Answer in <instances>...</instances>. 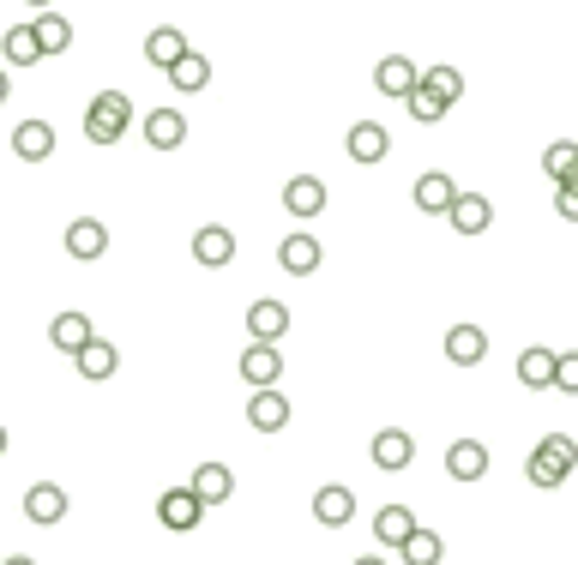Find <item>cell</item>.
Masks as SVG:
<instances>
[{
  "label": "cell",
  "instance_id": "34",
  "mask_svg": "<svg viewBox=\"0 0 578 565\" xmlns=\"http://www.w3.org/2000/svg\"><path fill=\"white\" fill-rule=\"evenodd\" d=\"M404 102H410V115H417V121H422V127H434V121H447V102H440L434 91H422V79H417V91H410Z\"/></svg>",
  "mask_w": 578,
  "mask_h": 565
},
{
  "label": "cell",
  "instance_id": "42",
  "mask_svg": "<svg viewBox=\"0 0 578 565\" xmlns=\"http://www.w3.org/2000/svg\"><path fill=\"white\" fill-rule=\"evenodd\" d=\"M7 445H12V434H7V427H0V457H7Z\"/></svg>",
  "mask_w": 578,
  "mask_h": 565
},
{
  "label": "cell",
  "instance_id": "12",
  "mask_svg": "<svg viewBox=\"0 0 578 565\" xmlns=\"http://www.w3.org/2000/svg\"><path fill=\"white\" fill-rule=\"evenodd\" d=\"M344 151L355 162H385V157H392V132H385L380 121H355L350 139H344Z\"/></svg>",
  "mask_w": 578,
  "mask_h": 565
},
{
  "label": "cell",
  "instance_id": "14",
  "mask_svg": "<svg viewBox=\"0 0 578 565\" xmlns=\"http://www.w3.org/2000/svg\"><path fill=\"white\" fill-rule=\"evenodd\" d=\"M447 217H452L458 235H488V222H494V205H488L482 192H464V187H458V199H452Z\"/></svg>",
  "mask_w": 578,
  "mask_h": 565
},
{
  "label": "cell",
  "instance_id": "26",
  "mask_svg": "<svg viewBox=\"0 0 578 565\" xmlns=\"http://www.w3.org/2000/svg\"><path fill=\"white\" fill-rule=\"evenodd\" d=\"M193 494H199L205 499V512H212V505H224L229 494H235V475L224 469V464H199V469H193Z\"/></svg>",
  "mask_w": 578,
  "mask_h": 565
},
{
  "label": "cell",
  "instance_id": "35",
  "mask_svg": "<svg viewBox=\"0 0 578 565\" xmlns=\"http://www.w3.org/2000/svg\"><path fill=\"white\" fill-rule=\"evenodd\" d=\"M525 475H530V487H560V482H567V469L548 464L542 452H530V457H525Z\"/></svg>",
  "mask_w": 578,
  "mask_h": 565
},
{
  "label": "cell",
  "instance_id": "18",
  "mask_svg": "<svg viewBox=\"0 0 578 565\" xmlns=\"http://www.w3.org/2000/svg\"><path fill=\"white\" fill-rule=\"evenodd\" d=\"M12 151H19V162H49L55 157V127L49 121H19L12 127Z\"/></svg>",
  "mask_w": 578,
  "mask_h": 565
},
{
  "label": "cell",
  "instance_id": "24",
  "mask_svg": "<svg viewBox=\"0 0 578 565\" xmlns=\"http://www.w3.org/2000/svg\"><path fill=\"white\" fill-rule=\"evenodd\" d=\"M91 337H97V331H91V319H85V314H55V319H49V344L61 349V355H79Z\"/></svg>",
  "mask_w": 578,
  "mask_h": 565
},
{
  "label": "cell",
  "instance_id": "27",
  "mask_svg": "<svg viewBox=\"0 0 578 565\" xmlns=\"http://www.w3.org/2000/svg\"><path fill=\"white\" fill-rule=\"evenodd\" d=\"M0 54H7V67H37V61H42L37 24H12V31L0 37Z\"/></svg>",
  "mask_w": 578,
  "mask_h": 565
},
{
  "label": "cell",
  "instance_id": "30",
  "mask_svg": "<svg viewBox=\"0 0 578 565\" xmlns=\"http://www.w3.org/2000/svg\"><path fill=\"white\" fill-rule=\"evenodd\" d=\"M37 42H42V54H67L72 49V24L61 19V12H37Z\"/></svg>",
  "mask_w": 578,
  "mask_h": 565
},
{
  "label": "cell",
  "instance_id": "13",
  "mask_svg": "<svg viewBox=\"0 0 578 565\" xmlns=\"http://www.w3.org/2000/svg\"><path fill=\"white\" fill-rule=\"evenodd\" d=\"M284 211L302 217V222L325 211V181H320V175H290V187H284Z\"/></svg>",
  "mask_w": 578,
  "mask_h": 565
},
{
  "label": "cell",
  "instance_id": "23",
  "mask_svg": "<svg viewBox=\"0 0 578 565\" xmlns=\"http://www.w3.org/2000/svg\"><path fill=\"white\" fill-rule=\"evenodd\" d=\"M410 529H417V512H410V505H380L374 512V542L380 547H404Z\"/></svg>",
  "mask_w": 578,
  "mask_h": 565
},
{
  "label": "cell",
  "instance_id": "5",
  "mask_svg": "<svg viewBox=\"0 0 578 565\" xmlns=\"http://www.w3.org/2000/svg\"><path fill=\"white\" fill-rule=\"evenodd\" d=\"M368 457H374L385 475H398V469H410V457H417V439H410L404 427H380L374 445H368Z\"/></svg>",
  "mask_w": 578,
  "mask_h": 565
},
{
  "label": "cell",
  "instance_id": "4",
  "mask_svg": "<svg viewBox=\"0 0 578 565\" xmlns=\"http://www.w3.org/2000/svg\"><path fill=\"white\" fill-rule=\"evenodd\" d=\"M242 379L254 385V391L277 385V379H284V349H277V344H247L242 349Z\"/></svg>",
  "mask_w": 578,
  "mask_h": 565
},
{
  "label": "cell",
  "instance_id": "25",
  "mask_svg": "<svg viewBox=\"0 0 578 565\" xmlns=\"http://www.w3.org/2000/svg\"><path fill=\"white\" fill-rule=\"evenodd\" d=\"M187 49H193V42H187L182 31H175V24H157V31L145 37V61H151V67H163V72H169L175 61H182Z\"/></svg>",
  "mask_w": 578,
  "mask_h": 565
},
{
  "label": "cell",
  "instance_id": "31",
  "mask_svg": "<svg viewBox=\"0 0 578 565\" xmlns=\"http://www.w3.org/2000/svg\"><path fill=\"white\" fill-rule=\"evenodd\" d=\"M422 91H434V97L452 109V102L464 97V72H458V67H428V72H422Z\"/></svg>",
  "mask_w": 578,
  "mask_h": 565
},
{
  "label": "cell",
  "instance_id": "19",
  "mask_svg": "<svg viewBox=\"0 0 578 565\" xmlns=\"http://www.w3.org/2000/svg\"><path fill=\"white\" fill-rule=\"evenodd\" d=\"M182 139H187V115L182 109H151L145 115V145H151V151H175Z\"/></svg>",
  "mask_w": 578,
  "mask_h": 565
},
{
  "label": "cell",
  "instance_id": "43",
  "mask_svg": "<svg viewBox=\"0 0 578 565\" xmlns=\"http://www.w3.org/2000/svg\"><path fill=\"white\" fill-rule=\"evenodd\" d=\"M560 187H578V169H572V175H567V181H560Z\"/></svg>",
  "mask_w": 578,
  "mask_h": 565
},
{
  "label": "cell",
  "instance_id": "8",
  "mask_svg": "<svg viewBox=\"0 0 578 565\" xmlns=\"http://www.w3.org/2000/svg\"><path fill=\"white\" fill-rule=\"evenodd\" d=\"M488 464H494V457H488L482 439H452L447 445V475H452V482H482Z\"/></svg>",
  "mask_w": 578,
  "mask_h": 565
},
{
  "label": "cell",
  "instance_id": "17",
  "mask_svg": "<svg viewBox=\"0 0 578 565\" xmlns=\"http://www.w3.org/2000/svg\"><path fill=\"white\" fill-rule=\"evenodd\" d=\"M417 79H422V72L410 67L404 54H385V61L374 67V91H380V97H398V102L417 91Z\"/></svg>",
  "mask_w": 578,
  "mask_h": 565
},
{
  "label": "cell",
  "instance_id": "10",
  "mask_svg": "<svg viewBox=\"0 0 578 565\" xmlns=\"http://www.w3.org/2000/svg\"><path fill=\"white\" fill-rule=\"evenodd\" d=\"M320 235H284V241H277V265H284L290 277H314L320 271Z\"/></svg>",
  "mask_w": 578,
  "mask_h": 565
},
{
  "label": "cell",
  "instance_id": "20",
  "mask_svg": "<svg viewBox=\"0 0 578 565\" xmlns=\"http://www.w3.org/2000/svg\"><path fill=\"white\" fill-rule=\"evenodd\" d=\"M452 199H458V181H452V175L428 169L422 181H417V211H428V217H447V211H452Z\"/></svg>",
  "mask_w": 578,
  "mask_h": 565
},
{
  "label": "cell",
  "instance_id": "37",
  "mask_svg": "<svg viewBox=\"0 0 578 565\" xmlns=\"http://www.w3.org/2000/svg\"><path fill=\"white\" fill-rule=\"evenodd\" d=\"M555 211L567 222H578V187H555Z\"/></svg>",
  "mask_w": 578,
  "mask_h": 565
},
{
  "label": "cell",
  "instance_id": "40",
  "mask_svg": "<svg viewBox=\"0 0 578 565\" xmlns=\"http://www.w3.org/2000/svg\"><path fill=\"white\" fill-rule=\"evenodd\" d=\"M25 7H37V12H55V0H25Z\"/></svg>",
  "mask_w": 578,
  "mask_h": 565
},
{
  "label": "cell",
  "instance_id": "41",
  "mask_svg": "<svg viewBox=\"0 0 578 565\" xmlns=\"http://www.w3.org/2000/svg\"><path fill=\"white\" fill-rule=\"evenodd\" d=\"M355 565H385V559H380V554H362V559H355Z\"/></svg>",
  "mask_w": 578,
  "mask_h": 565
},
{
  "label": "cell",
  "instance_id": "21",
  "mask_svg": "<svg viewBox=\"0 0 578 565\" xmlns=\"http://www.w3.org/2000/svg\"><path fill=\"white\" fill-rule=\"evenodd\" d=\"M518 385H525V391H555V349L530 344L518 355Z\"/></svg>",
  "mask_w": 578,
  "mask_h": 565
},
{
  "label": "cell",
  "instance_id": "7",
  "mask_svg": "<svg viewBox=\"0 0 578 565\" xmlns=\"http://www.w3.org/2000/svg\"><path fill=\"white\" fill-rule=\"evenodd\" d=\"M247 331H254V344H284V331H290V307L272 301V295H259V301L247 307Z\"/></svg>",
  "mask_w": 578,
  "mask_h": 565
},
{
  "label": "cell",
  "instance_id": "15",
  "mask_svg": "<svg viewBox=\"0 0 578 565\" xmlns=\"http://www.w3.org/2000/svg\"><path fill=\"white\" fill-rule=\"evenodd\" d=\"M72 367H79V379H91V385H102V379H115V367H121V349L115 344H102V337H91L79 355H72Z\"/></svg>",
  "mask_w": 578,
  "mask_h": 565
},
{
  "label": "cell",
  "instance_id": "28",
  "mask_svg": "<svg viewBox=\"0 0 578 565\" xmlns=\"http://www.w3.org/2000/svg\"><path fill=\"white\" fill-rule=\"evenodd\" d=\"M205 85H212V61H205V54H182V61L169 67V91H205Z\"/></svg>",
  "mask_w": 578,
  "mask_h": 565
},
{
  "label": "cell",
  "instance_id": "9",
  "mask_svg": "<svg viewBox=\"0 0 578 565\" xmlns=\"http://www.w3.org/2000/svg\"><path fill=\"white\" fill-rule=\"evenodd\" d=\"M67 252L72 259H102V252H109V222H97V217H72L67 222Z\"/></svg>",
  "mask_w": 578,
  "mask_h": 565
},
{
  "label": "cell",
  "instance_id": "38",
  "mask_svg": "<svg viewBox=\"0 0 578 565\" xmlns=\"http://www.w3.org/2000/svg\"><path fill=\"white\" fill-rule=\"evenodd\" d=\"M12 97V79H7V67H0V102H7Z\"/></svg>",
  "mask_w": 578,
  "mask_h": 565
},
{
  "label": "cell",
  "instance_id": "33",
  "mask_svg": "<svg viewBox=\"0 0 578 565\" xmlns=\"http://www.w3.org/2000/svg\"><path fill=\"white\" fill-rule=\"evenodd\" d=\"M542 169L555 175V181H567V175L578 169V139H555V145H548V151H542Z\"/></svg>",
  "mask_w": 578,
  "mask_h": 565
},
{
  "label": "cell",
  "instance_id": "16",
  "mask_svg": "<svg viewBox=\"0 0 578 565\" xmlns=\"http://www.w3.org/2000/svg\"><path fill=\"white\" fill-rule=\"evenodd\" d=\"M355 517V494L344 482H332V487H320L314 494V524H325V529H344Z\"/></svg>",
  "mask_w": 578,
  "mask_h": 565
},
{
  "label": "cell",
  "instance_id": "2",
  "mask_svg": "<svg viewBox=\"0 0 578 565\" xmlns=\"http://www.w3.org/2000/svg\"><path fill=\"white\" fill-rule=\"evenodd\" d=\"M157 524L175 529V535H193L205 524V499L193 494V487H169V494L157 499Z\"/></svg>",
  "mask_w": 578,
  "mask_h": 565
},
{
  "label": "cell",
  "instance_id": "39",
  "mask_svg": "<svg viewBox=\"0 0 578 565\" xmlns=\"http://www.w3.org/2000/svg\"><path fill=\"white\" fill-rule=\"evenodd\" d=\"M0 565H37L31 554H12V559H0Z\"/></svg>",
  "mask_w": 578,
  "mask_h": 565
},
{
  "label": "cell",
  "instance_id": "6",
  "mask_svg": "<svg viewBox=\"0 0 578 565\" xmlns=\"http://www.w3.org/2000/svg\"><path fill=\"white\" fill-rule=\"evenodd\" d=\"M25 517H31L37 529H55L67 517V487H55V482L25 487Z\"/></svg>",
  "mask_w": 578,
  "mask_h": 565
},
{
  "label": "cell",
  "instance_id": "32",
  "mask_svg": "<svg viewBox=\"0 0 578 565\" xmlns=\"http://www.w3.org/2000/svg\"><path fill=\"white\" fill-rule=\"evenodd\" d=\"M537 452L548 457V464H560L567 475H578V439H567V434H542Z\"/></svg>",
  "mask_w": 578,
  "mask_h": 565
},
{
  "label": "cell",
  "instance_id": "22",
  "mask_svg": "<svg viewBox=\"0 0 578 565\" xmlns=\"http://www.w3.org/2000/svg\"><path fill=\"white\" fill-rule=\"evenodd\" d=\"M482 355H488V331H482V325H452V331H447V361L452 367H477Z\"/></svg>",
  "mask_w": 578,
  "mask_h": 565
},
{
  "label": "cell",
  "instance_id": "36",
  "mask_svg": "<svg viewBox=\"0 0 578 565\" xmlns=\"http://www.w3.org/2000/svg\"><path fill=\"white\" fill-rule=\"evenodd\" d=\"M555 391L578 397V355H555Z\"/></svg>",
  "mask_w": 578,
  "mask_h": 565
},
{
  "label": "cell",
  "instance_id": "3",
  "mask_svg": "<svg viewBox=\"0 0 578 565\" xmlns=\"http://www.w3.org/2000/svg\"><path fill=\"white\" fill-rule=\"evenodd\" d=\"M247 427H254V434H284V427H290V397L277 391V385L254 391V397H247Z\"/></svg>",
  "mask_w": 578,
  "mask_h": 565
},
{
  "label": "cell",
  "instance_id": "29",
  "mask_svg": "<svg viewBox=\"0 0 578 565\" xmlns=\"http://www.w3.org/2000/svg\"><path fill=\"white\" fill-rule=\"evenodd\" d=\"M398 554H404V565H440V559H447V542H440V535L434 529H410V542L404 547H398Z\"/></svg>",
  "mask_w": 578,
  "mask_h": 565
},
{
  "label": "cell",
  "instance_id": "1",
  "mask_svg": "<svg viewBox=\"0 0 578 565\" xmlns=\"http://www.w3.org/2000/svg\"><path fill=\"white\" fill-rule=\"evenodd\" d=\"M133 127V97L127 91H97L85 109V139L91 145H121Z\"/></svg>",
  "mask_w": 578,
  "mask_h": 565
},
{
  "label": "cell",
  "instance_id": "11",
  "mask_svg": "<svg viewBox=\"0 0 578 565\" xmlns=\"http://www.w3.org/2000/svg\"><path fill=\"white\" fill-rule=\"evenodd\" d=\"M193 259H199L205 271H224V265L235 259V235L224 229V222H205V229L193 235Z\"/></svg>",
  "mask_w": 578,
  "mask_h": 565
}]
</instances>
